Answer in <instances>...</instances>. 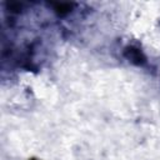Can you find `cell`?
<instances>
[{
  "label": "cell",
  "mask_w": 160,
  "mask_h": 160,
  "mask_svg": "<svg viewBox=\"0 0 160 160\" xmlns=\"http://www.w3.org/2000/svg\"><path fill=\"white\" fill-rule=\"evenodd\" d=\"M125 55H126V58H128L129 60H131V61H134V62H136V64H140V62L144 61V58H142L140 50H138V49H135V48H131V46H130V48H126Z\"/></svg>",
  "instance_id": "obj_1"
},
{
  "label": "cell",
  "mask_w": 160,
  "mask_h": 160,
  "mask_svg": "<svg viewBox=\"0 0 160 160\" xmlns=\"http://www.w3.org/2000/svg\"><path fill=\"white\" fill-rule=\"evenodd\" d=\"M52 6L55 8V10L60 14V15H64V14H66V12H69L70 11V9H71V4H68V2H60V4H52Z\"/></svg>",
  "instance_id": "obj_2"
}]
</instances>
